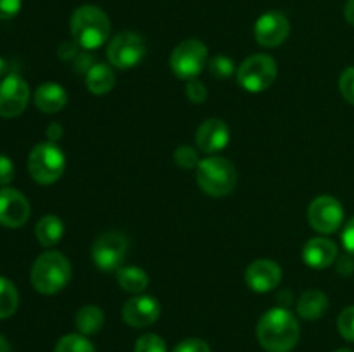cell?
Returning a JSON list of instances; mask_svg holds the SVG:
<instances>
[{"instance_id": "cell-1", "label": "cell", "mask_w": 354, "mask_h": 352, "mask_svg": "<svg viewBox=\"0 0 354 352\" xmlns=\"http://www.w3.org/2000/svg\"><path fill=\"white\" fill-rule=\"evenodd\" d=\"M299 323L286 307L266 311L258 321L256 337L266 352H290L299 340Z\"/></svg>"}, {"instance_id": "cell-2", "label": "cell", "mask_w": 354, "mask_h": 352, "mask_svg": "<svg viewBox=\"0 0 354 352\" xmlns=\"http://www.w3.org/2000/svg\"><path fill=\"white\" fill-rule=\"evenodd\" d=\"M73 40L83 50H95L102 47L111 33V21L102 9L95 6H82L71 16Z\"/></svg>"}, {"instance_id": "cell-3", "label": "cell", "mask_w": 354, "mask_h": 352, "mask_svg": "<svg viewBox=\"0 0 354 352\" xmlns=\"http://www.w3.org/2000/svg\"><path fill=\"white\" fill-rule=\"evenodd\" d=\"M71 280V264L62 252L47 251L38 255L31 268V285L44 295L61 292Z\"/></svg>"}, {"instance_id": "cell-4", "label": "cell", "mask_w": 354, "mask_h": 352, "mask_svg": "<svg viewBox=\"0 0 354 352\" xmlns=\"http://www.w3.org/2000/svg\"><path fill=\"white\" fill-rule=\"evenodd\" d=\"M197 183L211 197H225L237 185V171L228 159L209 155L197 166Z\"/></svg>"}, {"instance_id": "cell-5", "label": "cell", "mask_w": 354, "mask_h": 352, "mask_svg": "<svg viewBox=\"0 0 354 352\" xmlns=\"http://www.w3.org/2000/svg\"><path fill=\"white\" fill-rule=\"evenodd\" d=\"M66 169V155L57 144L44 141L31 148L28 155V171L40 185H52L62 176Z\"/></svg>"}, {"instance_id": "cell-6", "label": "cell", "mask_w": 354, "mask_h": 352, "mask_svg": "<svg viewBox=\"0 0 354 352\" xmlns=\"http://www.w3.org/2000/svg\"><path fill=\"white\" fill-rule=\"evenodd\" d=\"M279 69L272 55L254 54L245 59L237 69V81L245 92L259 93L275 83Z\"/></svg>"}, {"instance_id": "cell-7", "label": "cell", "mask_w": 354, "mask_h": 352, "mask_svg": "<svg viewBox=\"0 0 354 352\" xmlns=\"http://www.w3.org/2000/svg\"><path fill=\"white\" fill-rule=\"evenodd\" d=\"M207 62V47L197 38H189L173 48L169 55V66L176 78L196 79L204 71Z\"/></svg>"}, {"instance_id": "cell-8", "label": "cell", "mask_w": 354, "mask_h": 352, "mask_svg": "<svg viewBox=\"0 0 354 352\" xmlns=\"http://www.w3.org/2000/svg\"><path fill=\"white\" fill-rule=\"evenodd\" d=\"M128 252V238L121 231H106L92 245V261L100 271H118Z\"/></svg>"}, {"instance_id": "cell-9", "label": "cell", "mask_w": 354, "mask_h": 352, "mask_svg": "<svg viewBox=\"0 0 354 352\" xmlns=\"http://www.w3.org/2000/svg\"><path fill=\"white\" fill-rule=\"evenodd\" d=\"M147 52L145 40L135 31H121L107 45L109 64L118 69H131L142 62Z\"/></svg>"}, {"instance_id": "cell-10", "label": "cell", "mask_w": 354, "mask_h": 352, "mask_svg": "<svg viewBox=\"0 0 354 352\" xmlns=\"http://www.w3.org/2000/svg\"><path fill=\"white\" fill-rule=\"evenodd\" d=\"M308 219L313 230L318 233L330 235L341 228L344 221V209L335 197L320 195L310 204Z\"/></svg>"}, {"instance_id": "cell-11", "label": "cell", "mask_w": 354, "mask_h": 352, "mask_svg": "<svg viewBox=\"0 0 354 352\" xmlns=\"http://www.w3.org/2000/svg\"><path fill=\"white\" fill-rule=\"evenodd\" d=\"M30 102V86L21 76L9 75L0 81V116L16 117Z\"/></svg>"}, {"instance_id": "cell-12", "label": "cell", "mask_w": 354, "mask_h": 352, "mask_svg": "<svg viewBox=\"0 0 354 352\" xmlns=\"http://www.w3.org/2000/svg\"><path fill=\"white\" fill-rule=\"evenodd\" d=\"M290 23L286 14L270 10L258 17L254 24V38L261 47L273 48L282 45L289 38Z\"/></svg>"}, {"instance_id": "cell-13", "label": "cell", "mask_w": 354, "mask_h": 352, "mask_svg": "<svg viewBox=\"0 0 354 352\" xmlns=\"http://www.w3.org/2000/svg\"><path fill=\"white\" fill-rule=\"evenodd\" d=\"M161 316V304L152 295H137L128 299L121 309V317L131 328L151 326Z\"/></svg>"}, {"instance_id": "cell-14", "label": "cell", "mask_w": 354, "mask_h": 352, "mask_svg": "<svg viewBox=\"0 0 354 352\" xmlns=\"http://www.w3.org/2000/svg\"><path fill=\"white\" fill-rule=\"evenodd\" d=\"M30 202L16 188H0V224L6 228H19L30 217Z\"/></svg>"}, {"instance_id": "cell-15", "label": "cell", "mask_w": 354, "mask_h": 352, "mask_svg": "<svg viewBox=\"0 0 354 352\" xmlns=\"http://www.w3.org/2000/svg\"><path fill=\"white\" fill-rule=\"evenodd\" d=\"M280 280H282V269L272 259H258L245 269V283L249 289L258 293L275 290L280 285Z\"/></svg>"}, {"instance_id": "cell-16", "label": "cell", "mask_w": 354, "mask_h": 352, "mask_svg": "<svg viewBox=\"0 0 354 352\" xmlns=\"http://www.w3.org/2000/svg\"><path fill=\"white\" fill-rule=\"evenodd\" d=\"M196 141L197 147L204 154L214 155L223 150L228 145V141H230V130L225 124V121L211 117V119H206L199 126L196 135Z\"/></svg>"}, {"instance_id": "cell-17", "label": "cell", "mask_w": 354, "mask_h": 352, "mask_svg": "<svg viewBox=\"0 0 354 352\" xmlns=\"http://www.w3.org/2000/svg\"><path fill=\"white\" fill-rule=\"evenodd\" d=\"M303 261L313 269H325L337 261V245L325 237H315L303 247Z\"/></svg>"}, {"instance_id": "cell-18", "label": "cell", "mask_w": 354, "mask_h": 352, "mask_svg": "<svg viewBox=\"0 0 354 352\" xmlns=\"http://www.w3.org/2000/svg\"><path fill=\"white\" fill-rule=\"evenodd\" d=\"M33 102L38 110L45 114H55L68 104V93L57 83L47 81L38 86L33 93Z\"/></svg>"}, {"instance_id": "cell-19", "label": "cell", "mask_w": 354, "mask_h": 352, "mask_svg": "<svg viewBox=\"0 0 354 352\" xmlns=\"http://www.w3.org/2000/svg\"><path fill=\"white\" fill-rule=\"evenodd\" d=\"M85 83L90 93H93V95H106L116 85V75H114L113 68L109 64L97 62L85 75Z\"/></svg>"}, {"instance_id": "cell-20", "label": "cell", "mask_w": 354, "mask_h": 352, "mask_svg": "<svg viewBox=\"0 0 354 352\" xmlns=\"http://www.w3.org/2000/svg\"><path fill=\"white\" fill-rule=\"evenodd\" d=\"M328 311V297L320 290H306L297 300V314L304 320H320Z\"/></svg>"}, {"instance_id": "cell-21", "label": "cell", "mask_w": 354, "mask_h": 352, "mask_svg": "<svg viewBox=\"0 0 354 352\" xmlns=\"http://www.w3.org/2000/svg\"><path fill=\"white\" fill-rule=\"evenodd\" d=\"M35 235H37V240L40 242V245L54 247L55 244L61 242L62 235H64V223L55 214H47L37 223Z\"/></svg>"}, {"instance_id": "cell-22", "label": "cell", "mask_w": 354, "mask_h": 352, "mask_svg": "<svg viewBox=\"0 0 354 352\" xmlns=\"http://www.w3.org/2000/svg\"><path fill=\"white\" fill-rule=\"evenodd\" d=\"M104 321H106V316L99 306H83L75 317L76 328L85 337L99 333L104 326Z\"/></svg>"}, {"instance_id": "cell-23", "label": "cell", "mask_w": 354, "mask_h": 352, "mask_svg": "<svg viewBox=\"0 0 354 352\" xmlns=\"http://www.w3.org/2000/svg\"><path fill=\"white\" fill-rule=\"evenodd\" d=\"M118 283L124 292L130 293H140L147 289L149 285V275L138 266H124V268L118 269Z\"/></svg>"}, {"instance_id": "cell-24", "label": "cell", "mask_w": 354, "mask_h": 352, "mask_svg": "<svg viewBox=\"0 0 354 352\" xmlns=\"http://www.w3.org/2000/svg\"><path fill=\"white\" fill-rule=\"evenodd\" d=\"M19 306V293L10 280L0 276V320L10 317Z\"/></svg>"}, {"instance_id": "cell-25", "label": "cell", "mask_w": 354, "mask_h": 352, "mask_svg": "<svg viewBox=\"0 0 354 352\" xmlns=\"http://www.w3.org/2000/svg\"><path fill=\"white\" fill-rule=\"evenodd\" d=\"M54 352H95V347L85 335L69 333L57 342Z\"/></svg>"}, {"instance_id": "cell-26", "label": "cell", "mask_w": 354, "mask_h": 352, "mask_svg": "<svg viewBox=\"0 0 354 352\" xmlns=\"http://www.w3.org/2000/svg\"><path fill=\"white\" fill-rule=\"evenodd\" d=\"M207 68H209V72L216 79H228L234 75L235 64L230 57H227V55H216V57L211 59Z\"/></svg>"}, {"instance_id": "cell-27", "label": "cell", "mask_w": 354, "mask_h": 352, "mask_svg": "<svg viewBox=\"0 0 354 352\" xmlns=\"http://www.w3.org/2000/svg\"><path fill=\"white\" fill-rule=\"evenodd\" d=\"M173 159H175L176 166H180V168L183 169H197V166H199L201 162L199 154L196 152V148L189 147V145H182V147L176 148L175 154H173Z\"/></svg>"}, {"instance_id": "cell-28", "label": "cell", "mask_w": 354, "mask_h": 352, "mask_svg": "<svg viewBox=\"0 0 354 352\" xmlns=\"http://www.w3.org/2000/svg\"><path fill=\"white\" fill-rule=\"evenodd\" d=\"M135 352H168L166 342L156 333H145L135 344Z\"/></svg>"}, {"instance_id": "cell-29", "label": "cell", "mask_w": 354, "mask_h": 352, "mask_svg": "<svg viewBox=\"0 0 354 352\" xmlns=\"http://www.w3.org/2000/svg\"><path fill=\"white\" fill-rule=\"evenodd\" d=\"M339 333L348 342H354V306L346 307L337 320Z\"/></svg>"}, {"instance_id": "cell-30", "label": "cell", "mask_w": 354, "mask_h": 352, "mask_svg": "<svg viewBox=\"0 0 354 352\" xmlns=\"http://www.w3.org/2000/svg\"><path fill=\"white\" fill-rule=\"evenodd\" d=\"M339 90H341L342 97L354 106V66L342 71L341 78H339Z\"/></svg>"}, {"instance_id": "cell-31", "label": "cell", "mask_w": 354, "mask_h": 352, "mask_svg": "<svg viewBox=\"0 0 354 352\" xmlns=\"http://www.w3.org/2000/svg\"><path fill=\"white\" fill-rule=\"evenodd\" d=\"M185 93H187V99L194 104H203L204 100L207 99V88L203 81L199 79H190L187 81L185 86Z\"/></svg>"}, {"instance_id": "cell-32", "label": "cell", "mask_w": 354, "mask_h": 352, "mask_svg": "<svg viewBox=\"0 0 354 352\" xmlns=\"http://www.w3.org/2000/svg\"><path fill=\"white\" fill-rule=\"evenodd\" d=\"M173 352H211L209 345L201 338H187V340L180 342Z\"/></svg>"}, {"instance_id": "cell-33", "label": "cell", "mask_w": 354, "mask_h": 352, "mask_svg": "<svg viewBox=\"0 0 354 352\" xmlns=\"http://www.w3.org/2000/svg\"><path fill=\"white\" fill-rule=\"evenodd\" d=\"M14 175H16L14 162L7 155L0 154V186H7L9 183H12Z\"/></svg>"}, {"instance_id": "cell-34", "label": "cell", "mask_w": 354, "mask_h": 352, "mask_svg": "<svg viewBox=\"0 0 354 352\" xmlns=\"http://www.w3.org/2000/svg\"><path fill=\"white\" fill-rule=\"evenodd\" d=\"M21 9V0H0V21L10 19Z\"/></svg>"}, {"instance_id": "cell-35", "label": "cell", "mask_w": 354, "mask_h": 352, "mask_svg": "<svg viewBox=\"0 0 354 352\" xmlns=\"http://www.w3.org/2000/svg\"><path fill=\"white\" fill-rule=\"evenodd\" d=\"M80 45L76 43L75 40L73 41H64V43L59 47V57L62 61H71V59H76V55L80 54Z\"/></svg>"}, {"instance_id": "cell-36", "label": "cell", "mask_w": 354, "mask_h": 352, "mask_svg": "<svg viewBox=\"0 0 354 352\" xmlns=\"http://www.w3.org/2000/svg\"><path fill=\"white\" fill-rule=\"evenodd\" d=\"M342 245L349 254L354 255V217L346 223L344 231H342Z\"/></svg>"}, {"instance_id": "cell-37", "label": "cell", "mask_w": 354, "mask_h": 352, "mask_svg": "<svg viewBox=\"0 0 354 352\" xmlns=\"http://www.w3.org/2000/svg\"><path fill=\"white\" fill-rule=\"evenodd\" d=\"M92 66H95V62H93V57L88 54V52H80L78 55H76L75 59V69L78 72H88L90 69H92Z\"/></svg>"}, {"instance_id": "cell-38", "label": "cell", "mask_w": 354, "mask_h": 352, "mask_svg": "<svg viewBox=\"0 0 354 352\" xmlns=\"http://www.w3.org/2000/svg\"><path fill=\"white\" fill-rule=\"evenodd\" d=\"M354 255H346L337 261V269L341 275H351L354 271Z\"/></svg>"}, {"instance_id": "cell-39", "label": "cell", "mask_w": 354, "mask_h": 352, "mask_svg": "<svg viewBox=\"0 0 354 352\" xmlns=\"http://www.w3.org/2000/svg\"><path fill=\"white\" fill-rule=\"evenodd\" d=\"M61 135H62V128H61V124H57V123H52L50 126L47 128V137H48V141H57L59 138H61Z\"/></svg>"}, {"instance_id": "cell-40", "label": "cell", "mask_w": 354, "mask_h": 352, "mask_svg": "<svg viewBox=\"0 0 354 352\" xmlns=\"http://www.w3.org/2000/svg\"><path fill=\"white\" fill-rule=\"evenodd\" d=\"M344 17L349 24L354 26V0H348L344 7Z\"/></svg>"}, {"instance_id": "cell-41", "label": "cell", "mask_w": 354, "mask_h": 352, "mask_svg": "<svg viewBox=\"0 0 354 352\" xmlns=\"http://www.w3.org/2000/svg\"><path fill=\"white\" fill-rule=\"evenodd\" d=\"M0 352H12V351H10L9 342H7L6 338L2 337V335H0Z\"/></svg>"}, {"instance_id": "cell-42", "label": "cell", "mask_w": 354, "mask_h": 352, "mask_svg": "<svg viewBox=\"0 0 354 352\" xmlns=\"http://www.w3.org/2000/svg\"><path fill=\"white\" fill-rule=\"evenodd\" d=\"M6 71H7V64H6V61H3V59L0 57V78H2V76L6 75Z\"/></svg>"}, {"instance_id": "cell-43", "label": "cell", "mask_w": 354, "mask_h": 352, "mask_svg": "<svg viewBox=\"0 0 354 352\" xmlns=\"http://www.w3.org/2000/svg\"><path fill=\"white\" fill-rule=\"evenodd\" d=\"M335 352H354V351H351V349H344V347H342V349H337V351H335Z\"/></svg>"}]
</instances>
